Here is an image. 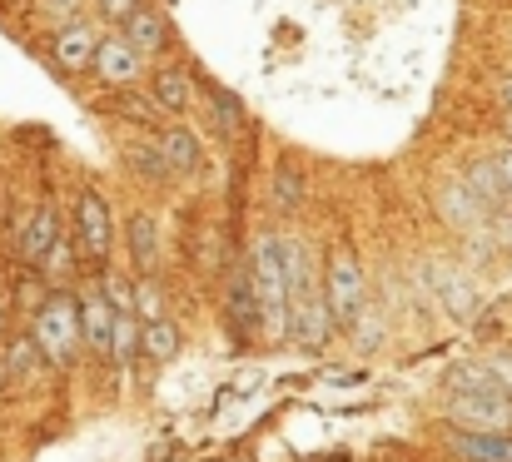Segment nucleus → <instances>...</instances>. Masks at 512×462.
I'll list each match as a JSON object with an SVG mask.
<instances>
[{"label": "nucleus", "instance_id": "obj_17", "mask_svg": "<svg viewBox=\"0 0 512 462\" xmlns=\"http://www.w3.org/2000/svg\"><path fill=\"white\" fill-rule=\"evenodd\" d=\"M160 150H165L174 174H194V169H199V135L184 130V125H170V130L160 135Z\"/></svg>", "mask_w": 512, "mask_h": 462}, {"label": "nucleus", "instance_id": "obj_12", "mask_svg": "<svg viewBox=\"0 0 512 462\" xmlns=\"http://www.w3.org/2000/svg\"><path fill=\"white\" fill-rule=\"evenodd\" d=\"M150 105L160 110V115H184L189 105H194V80H189V70H160L155 80H150Z\"/></svg>", "mask_w": 512, "mask_h": 462}, {"label": "nucleus", "instance_id": "obj_25", "mask_svg": "<svg viewBox=\"0 0 512 462\" xmlns=\"http://www.w3.org/2000/svg\"><path fill=\"white\" fill-rule=\"evenodd\" d=\"M299 189H304V174L284 164V169L274 174V209H279V214H289V209L299 204Z\"/></svg>", "mask_w": 512, "mask_h": 462}, {"label": "nucleus", "instance_id": "obj_9", "mask_svg": "<svg viewBox=\"0 0 512 462\" xmlns=\"http://www.w3.org/2000/svg\"><path fill=\"white\" fill-rule=\"evenodd\" d=\"M329 304H334V318L339 323H353L363 313V269L353 259V249H339V259L329 264Z\"/></svg>", "mask_w": 512, "mask_h": 462}, {"label": "nucleus", "instance_id": "obj_18", "mask_svg": "<svg viewBox=\"0 0 512 462\" xmlns=\"http://www.w3.org/2000/svg\"><path fill=\"white\" fill-rule=\"evenodd\" d=\"M130 259H135V269H155V259H160V229H155V219L150 214H135L130 219Z\"/></svg>", "mask_w": 512, "mask_h": 462}, {"label": "nucleus", "instance_id": "obj_10", "mask_svg": "<svg viewBox=\"0 0 512 462\" xmlns=\"http://www.w3.org/2000/svg\"><path fill=\"white\" fill-rule=\"evenodd\" d=\"M448 453L458 462H512V433H473V428H453Z\"/></svg>", "mask_w": 512, "mask_h": 462}, {"label": "nucleus", "instance_id": "obj_30", "mask_svg": "<svg viewBox=\"0 0 512 462\" xmlns=\"http://www.w3.org/2000/svg\"><path fill=\"white\" fill-rule=\"evenodd\" d=\"M498 100H503V105H508V110H512V75H508V80H503V85H498Z\"/></svg>", "mask_w": 512, "mask_h": 462}, {"label": "nucleus", "instance_id": "obj_27", "mask_svg": "<svg viewBox=\"0 0 512 462\" xmlns=\"http://www.w3.org/2000/svg\"><path fill=\"white\" fill-rule=\"evenodd\" d=\"M140 5H145V0H95V10H100L110 25H125V20H130Z\"/></svg>", "mask_w": 512, "mask_h": 462}, {"label": "nucleus", "instance_id": "obj_22", "mask_svg": "<svg viewBox=\"0 0 512 462\" xmlns=\"http://www.w3.org/2000/svg\"><path fill=\"white\" fill-rule=\"evenodd\" d=\"M145 353L155 363H170L174 353H179V328H174L170 318H150L145 323Z\"/></svg>", "mask_w": 512, "mask_h": 462}, {"label": "nucleus", "instance_id": "obj_4", "mask_svg": "<svg viewBox=\"0 0 512 462\" xmlns=\"http://www.w3.org/2000/svg\"><path fill=\"white\" fill-rule=\"evenodd\" d=\"M334 323H339V318H334V304H329V289H319V279L289 299V333H294L299 343L319 348V343L334 333Z\"/></svg>", "mask_w": 512, "mask_h": 462}, {"label": "nucleus", "instance_id": "obj_3", "mask_svg": "<svg viewBox=\"0 0 512 462\" xmlns=\"http://www.w3.org/2000/svg\"><path fill=\"white\" fill-rule=\"evenodd\" d=\"M448 418L473 433H512V393H448Z\"/></svg>", "mask_w": 512, "mask_h": 462}, {"label": "nucleus", "instance_id": "obj_28", "mask_svg": "<svg viewBox=\"0 0 512 462\" xmlns=\"http://www.w3.org/2000/svg\"><path fill=\"white\" fill-rule=\"evenodd\" d=\"M135 308H140L145 318H160V289H155V284H140V289H135Z\"/></svg>", "mask_w": 512, "mask_h": 462}, {"label": "nucleus", "instance_id": "obj_5", "mask_svg": "<svg viewBox=\"0 0 512 462\" xmlns=\"http://www.w3.org/2000/svg\"><path fill=\"white\" fill-rule=\"evenodd\" d=\"M100 45H105L100 25H95V20H80V25H70V30H55V40H50V65H55L60 75H85V70H95Z\"/></svg>", "mask_w": 512, "mask_h": 462}, {"label": "nucleus", "instance_id": "obj_20", "mask_svg": "<svg viewBox=\"0 0 512 462\" xmlns=\"http://www.w3.org/2000/svg\"><path fill=\"white\" fill-rule=\"evenodd\" d=\"M35 20L55 35V30H70L85 20V0H35Z\"/></svg>", "mask_w": 512, "mask_h": 462}, {"label": "nucleus", "instance_id": "obj_13", "mask_svg": "<svg viewBox=\"0 0 512 462\" xmlns=\"http://www.w3.org/2000/svg\"><path fill=\"white\" fill-rule=\"evenodd\" d=\"M115 304L105 299V294H85L80 299V328H85V343L95 348V353H110V343H115Z\"/></svg>", "mask_w": 512, "mask_h": 462}, {"label": "nucleus", "instance_id": "obj_6", "mask_svg": "<svg viewBox=\"0 0 512 462\" xmlns=\"http://www.w3.org/2000/svg\"><path fill=\"white\" fill-rule=\"evenodd\" d=\"M438 214H443V224H453L458 234H478V229L488 224V204L473 194V184H468L463 174H453V179L438 184Z\"/></svg>", "mask_w": 512, "mask_h": 462}, {"label": "nucleus", "instance_id": "obj_7", "mask_svg": "<svg viewBox=\"0 0 512 462\" xmlns=\"http://www.w3.org/2000/svg\"><path fill=\"white\" fill-rule=\"evenodd\" d=\"M140 70H145V50L120 30V35H105V45H100V55H95V75L110 85V90H125V85H135L140 80Z\"/></svg>", "mask_w": 512, "mask_h": 462}, {"label": "nucleus", "instance_id": "obj_2", "mask_svg": "<svg viewBox=\"0 0 512 462\" xmlns=\"http://www.w3.org/2000/svg\"><path fill=\"white\" fill-rule=\"evenodd\" d=\"M80 343H85L80 304H75L70 294H50V304H40V313H35V348H40L50 363H70Z\"/></svg>", "mask_w": 512, "mask_h": 462}, {"label": "nucleus", "instance_id": "obj_16", "mask_svg": "<svg viewBox=\"0 0 512 462\" xmlns=\"http://www.w3.org/2000/svg\"><path fill=\"white\" fill-rule=\"evenodd\" d=\"M209 115H214L219 140H239V135L249 130V110H244L239 95H229V90H209Z\"/></svg>", "mask_w": 512, "mask_h": 462}, {"label": "nucleus", "instance_id": "obj_26", "mask_svg": "<svg viewBox=\"0 0 512 462\" xmlns=\"http://www.w3.org/2000/svg\"><path fill=\"white\" fill-rule=\"evenodd\" d=\"M100 294L115 304V313H135V289H130V279H120V274H105Z\"/></svg>", "mask_w": 512, "mask_h": 462}, {"label": "nucleus", "instance_id": "obj_29", "mask_svg": "<svg viewBox=\"0 0 512 462\" xmlns=\"http://www.w3.org/2000/svg\"><path fill=\"white\" fill-rule=\"evenodd\" d=\"M498 169H503V184H508V194H512V150L498 154Z\"/></svg>", "mask_w": 512, "mask_h": 462}, {"label": "nucleus", "instance_id": "obj_31", "mask_svg": "<svg viewBox=\"0 0 512 462\" xmlns=\"http://www.w3.org/2000/svg\"><path fill=\"white\" fill-rule=\"evenodd\" d=\"M503 135H508V140H512V110H508V120H503Z\"/></svg>", "mask_w": 512, "mask_h": 462}, {"label": "nucleus", "instance_id": "obj_11", "mask_svg": "<svg viewBox=\"0 0 512 462\" xmlns=\"http://www.w3.org/2000/svg\"><path fill=\"white\" fill-rule=\"evenodd\" d=\"M55 244H60V214H55V199H50V204H40V209H35L30 229L20 234V259L45 264V259L55 254Z\"/></svg>", "mask_w": 512, "mask_h": 462}, {"label": "nucleus", "instance_id": "obj_14", "mask_svg": "<svg viewBox=\"0 0 512 462\" xmlns=\"http://www.w3.org/2000/svg\"><path fill=\"white\" fill-rule=\"evenodd\" d=\"M120 30H125V35H130V40H135L145 55H160V50L170 45V20H165L155 5H140V10H135V15L120 25Z\"/></svg>", "mask_w": 512, "mask_h": 462}, {"label": "nucleus", "instance_id": "obj_1", "mask_svg": "<svg viewBox=\"0 0 512 462\" xmlns=\"http://www.w3.org/2000/svg\"><path fill=\"white\" fill-rule=\"evenodd\" d=\"M254 294H259V323L279 338L289 333V269H284V239L264 234L254 244Z\"/></svg>", "mask_w": 512, "mask_h": 462}, {"label": "nucleus", "instance_id": "obj_8", "mask_svg": "<svg viewBox=\"0 0 512 462\" xmlns=\"http://www.w3.org/2000/svg\"><path fill=\"white\" fill-rule=\"evenodd\" d=\"M75 224H80V249H85V259H90V264H105V259H110V239H115V229H110V209H105V199H100L95 189L80 194V204H75Z\"/></svg>", "mask_w": 512, "mask_h": 462}, {"label": "nucleus", "instance_id": "obj_19", "mask_svg": "<svg viewBox=\"0 0 512 462\" xmlns=\"http://www.w3.org/2000/svg\"><path fill=\"white\" fill-rule=\"evenodd\" d=\"M448 388H453V393H508V383H503L493 368H478V363L453 368V373H448Z\"/></svg>", "mask_w": 512, "mask_h": 462}, {"label": "nucleus", "instance_id": "obj_21", "mask_svg": "<svg viewBox=\"0 0 512 462\" xmlns=\"http://www.w3.org/2000/svg\"><path fill=\"white\" fill-rule=\"evenodd\" d=\"M140 348H145V328H140V318H135V313H120V318H115V343H110V358H115V363H130Z\"/></svg>", "mask_w": 512, "mask_h": 462}, {"label": "nucleus", "instance_id": "obj_23", "mask_svg": "<svg viewBox=\"0 0 512 462\" xmlns=\"http://www.w3.org/2000/svg\"><path fill=\"white\" fill-rule=\"evenodd\" d=\"M125 159L145 174V179H165V174H174L170 169V159H165V150H160V140L155 145H145V140H130L125 145Z\"/></svg>", "mask_w": 512, "mask_h": 462}, {"label": "nucleus", "instance_id": "obj_15", "mask_svg": "<svg viewBox=\"0 0 512 462\" xmlns=\"http://www.w3.org/2000/svg\"><path fill=\"white\" fill-rule=\"evenodd\" d=\"M468 184H473V194L488 204V214L493 209H503L512 194H508V184H503V169H498V159H478V164H468V174H463Z\"/></svg>", "mask_w": 512, "mask_h": 462}, {"label": "nucleus", "instance_id": "obj_24", "mask_svg": "<svg viewBox=\"0 0 512 462\" xmlns=\"http://www.w3.org/2000/svg\"><path fill=\"white\" fill-rule=\"evenodd\" d=\"M229 318H234L239 328L259 318V294H254V279H234V289H229Z\"/></svg>", "mask_w": 512, "mask_h": 462}]
</instances>
